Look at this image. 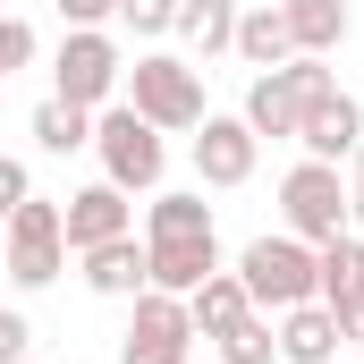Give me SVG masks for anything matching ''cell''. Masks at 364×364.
I'll list each match as a JSON object with an SVG mask.
<instances>
[{
    "label": "cell",
    "mask_w": 364,
    "mask_h": 364,
    "mask_svg": "<svg viewBox=\"0 0 364 364\" xmlns=\"http://www.w3.org/2000/svg\"><path fill=\"white\" fill-rule=\"evenodd\" d=\"M93 153H102V178L119 186V195H153L161 170H170L161 127H153V119H136L127 102H102V110H93Z\"/></svg>",
    "instance_id": "6da1fadb"
},
{
    "label": "cell",
    "mask_w": 364,
    "mask_h": 364,
    "mask_svg": "<svg viewBox=\"0 0 364 364\" xmlns=\"http://www.w3.org/2000/svg\"><path fill=\"white\" fill-rule=\"evenodd\" d=\"M322 93H339L331 60H322V51H296L288 68H263V77L246 85V110H237V119H246L255 136H296V119H305Z\"/></svg>",
    "instance_id": "7a4b0ae2"
},
{
    "label": "cell",
    "mask_w": 364,
    "mask_h": 364,
    "mask_svg": "<svg viewBox=\"0 0 364 364\" xmlns=\"http://www.w3.org/2000/svg\"><path fill=\"white\" fill-rule=\"evenodd\" d=\"M127 110L136 119H153L161 136H178V127H203V68L195 60H170V51H144L127 77Z\"/></svg>",
    "instance_id": "3957f363"
},
{
    "label": "cell",
    "mask_w": 364,
    "mask_h": 364,
    "mask_svg": "<svg viewBox=\"0 0 364 364\" xmlns=\"http://www.w3.org/2000/svg\"><path fill=\"white\" fill-rule=\"evenodd\" d=\"M237 279H246V296H255V314H288V305H314V246L305 237H255L246 255H237Z\"/></svg>",
    "instance_id": "277c9868"
},
{
    "label": "cell",
    "mask_w": 364,
    "mask_h": 364,
    "mask_svg": "<svg viewBox=\"0 0 364 364\" xmlns=\"http://www.w3.org/2000/svg\"><path fill=\"white\" fill-rule=\"evenodd\" d=\"M279 220H288V237H305V246L348 237V186H339V161H296V170L279 178Z\"/></svg>",
    "instance_id": "5b68a950"
},
{
    "label": "cell",
    "mask_w": 364,
    "mask_h": 364,
    "mask_svg": "<svg viewBox=\"0 0 364 364\" xmlns=\"http://www.w3.org/2000/svg\"><path fill=\"white\" fill-rule=\"evenodd\" d=\"M0 237H9V279L17 288H51V279L68 272V237H60V203H43V195H26L9 220H0Z\"/></svg>",
    "instance_id": "8992f818"
},
{
    "label": "cell",
    "mask_w": 364,
    "mask_h": 364,
    "mask_svg": "<svg viewBox=\"0 0 364 364\" xmlns=\"http://www.w3.org/2000/svg\"><path fill=\"white\" fill-rule=\"evenodd\" d=\"M127 77V60H119V43L102 34V26H77L68 43H60V60H51V93L60 102H77V110H102L110 93Z\"/></svg>",
    "instance_id": "52a82bcc"
},
{
    "label": "cell",
    "mask_w": 364,
    "mask_h": 364,
    "mask_svg": "<svg viewBox=\"0 0 364 364\" xmlns=\"http://www.w3.org/2000/svg\"><path fill=\"white\" fill-rule=\"evenodd\" d=\"M186 356H195L186 296L144 288V296H136V322H127V339H119V364H186Z\"/></svg>",
    "instance_id": "ba28073f"
},
{
    "label": "cell",
    "mask_w": 364,
    "mask_h": 364,
    "mask_svg": "<svg viewBox=\"0 0 364 364\" xmlns=\"http://www.w3.org/2000/svg\"><path fill=\"white\" fill-rule=\"evenodd\" d=\"M255 153H263V136L246 119H212L203 110V127H195V178L203 186H246L255 178Z\"/></svg>",
    "instance_id": "9c48e42d"
},
{
    "label": "cell",
    "mask_w": 364,
    "mask_h": 364,
    "mask_svg": "<svg viewBox=\"0 0 364 364\" xmlns=\"http://www.w3.org/2000/svg\"><path fill=\"white\" fill-rule=\"evenodd\" d=\"M136 229V212H127V195L102 178V186H77L68 203H60V237H68V255H93V246H110V237H127Z\"/></svg>",
    "instance_id": "30bf717a"
},
{
    "label": "cell",
    "mask_w": 364,
    "mask_h": 364,
    "mask_svg": "<svg viewBox=\"0 0 364 364\" xmlns=\"http://www.w3.org/2000/svg\"><path fill=\"white\" fill-rule=\"evenodd\" d=\"M296 144H305V161H348L364 144V102L356 93H322V102L296 119Z\"/></svg>",
    "instance_id": "8fae6325"
},
{
    "label": "cell",
    "mask_w": 364,
    "mask_h": 364,
    "mask_svg": "<svg viewBox=\"0 0 364 364\" xmlns=\"http://www.w3.org/2000/svg\"><path fill=\"white\" fill-rule=\"evenodd\" d=\"M77 263H85V288H93V296H144V288H153V255L136 246V229L110 237V246H93V255H77Z\"/></svg>",
    "instance_id": "7c38bea8"
},
{
    "label": "cell",
    "mask_w": 364,
    "mask_h": 364,
    "mask_svg": "<svg viewBox=\"0 0 364 364\" xmlns=\"http://www.w3.org/2000/svg\"><path fill=\"white\" fill-rule=\"evenodd\" d=\"M144 255H153V288L161 296H195L220 272V237H170V246H144Z\"/></svg>",
    "instance_id": "4fadbf2b"
},
{
    "label": "cell",
    "mask_w": 364,
    "mask_h": 364,
    "mask_svg": "<svg viewBox=\"0 0 364 364\" xmlns=\"http://www.w3.org/2000/svg\"><path fill=\"white\" fill-rule=\"evenodd\" d=\"M314 305H364V237H331V246H314Z\"/></svg>",
    "instance_id": "5bb4252c"
},
{
    "label": "cell",
    "mask_w": 364,
    "mask_h": 364,
    "mask_svg": "<svg viewBox=\"0 0 364 364\" xmlns=\"http://www.w3.org/2000/svg\"><path fill=\"white\" fill-rule=\"evenodd\" d=\"M246 314H255V296H246V279H237V272H212L195 296H186V322H195V339H229Z\"/></svg>",
    "instance_id": "9a60e30c"
},
{
    "label": "cell",
    "mask_w": 364,
    "mask_h": 364,
    "mask_svg": "<svg viewBox=\"0 0 364 364\" xmlns=\"http://www.w3.org/2000/svg\"><path fill=\"white\" fill-rule=\"evenodd\" d=\"M246 68H288L296 60V34H288V17H279L272 0H255V9H237V43H229Z\"/></svg>",
    "instance_id": "2e32d148"
},
{
    "label": "cell",
    "mask_w": 364,
    "mask_h": 364,
    "mask_svg": "<svg viewBox=\"0 0 364 364\" xmlns=\"http://www.w3.org/2000/svg\"><path fill=\"white\" fill-rule=\"evenodd\" d=\"M272 331H279V356H288V364H331V356H339V322H331V305H288Z\"/></svg>",
    "instance_id": "e0dca14e"
},
{
    "label": "cell",
    "mask_w": 364,
    "mask_h": 364,
    "mask_svg": "<svg viewBox=\"0 0 364 364\" xmlns=\"http://www.w3.org/2000/svg\"><path fill=\"white\" fill-rule=\"evenodd\" d=\"M279 17H288V34H296V51H339L348 43V0H279Z\"/></svg>",
    "instance_id": "ac0fdd59"
},
{
    "label": "cell",
    "mask_w": 364,
    "mask_h": 364,
    "mask_svg": "<svg viewBox=\"0 0 364 364\" xmlns=\"http://www.w3.org/2000/svg\"><path fill=\"white\" fill-rule=\"evenodd\" d=\"M170 34L195 43V60L229 51V43H237V0H178V26H170Z\"/></svg>",
    "instance_id": "d6986e66"
},
{
    "label": "cell",
    "mask_w": 364,
    "mask_h": 364,
    "mask_svg": "<svg viewBox=\"0 0 364 364\" xmlns=\"http://www.w3.org/2000/svg\"><path fill=\"white\" fill-rule=\"evenodd\" d=\"M170 237H220L203 195H153V212H144V246H170Z\"/></svg>",
    "instance_id": "ffe728a7"
},
{
    "label": "cell",
    "mask_w": 364,
    "mask_h": 364,
    "mask_svg": "<svg viewBox=\"0 0 364 364\" xmlns=\"http://www.w3.org/2000/svg\"><path fill=\"white\" fill-rule=\"evenodd\" d=\"M34 144H43V153H77V144H93V110H77V102L51 93V102L34 110Z\"/></svg>",
    "instance_id": "44dd1931"
},
{
    "label": "cell",
    "mask_w": 364,
    "mask_h": 364,
    "mask_svg": "<svg viewBox=\"0 0 364 364\" xmlns=\"http://www.w3.org/2000/svg\"><path fill=\"white\" fill-rule=\"evenodd\" d=\"M212 348H220V364H272L279 356V331L263 322V314H246V322H237L229 339H212Z\"/></svg>",
    "instance_id": "7402d4cb"
},
{
    "label": "cell",
    "mask_w": 364,
    "mask_h": 364,
    "mask_svg": "<svg viewBox=\"0 0 364 364\" xmlns=\"http://www.w3.org/2000/svg\"><path fill=\"white\" fill-rule=\"evenodd\" d=\"M17 68H34V26H26V17H0V85H9Z\"/></svg>",
    "instance_id": "603a6c76"
},
{
    "label": "cell",
    "mask_w": 364,
    "mask_h": 364,
    "mask_svg": "<svg viewBox=\"0 0 364 364\" xmlns=\"http://www.w3.org/2000/svg\"><path fill=\"white\" fill-rule=\"evenodd\" d=\"M119 17H127L136 34H170V26H178V0H119Z\"/></svg>",
    "instance_id": "cb8c5ba5"
},
{
    "label": "cell",
    "mask_w": 364,
    "mask_h": 364,
    "mask_svg": "<svg viewBox=\"0 0 364 364\" xmlns=\"http://www.w3.org/2000/svg\"><path fill=\"white\" fill-rule=\"evenodd\" d=\"M26 348H34V331H26V314H17V305H0V364H17Z\"/></svg>",
    "instance_id": "d4e9b609"
},
{
    "label": "cell",
    "mask_w": 364,
    "mask_h": 364,
    "mask_svg": "<svg viewBox=\"0 0 364 364\" xmlns=\"http://www.w3.org/2000/svg\"><path fill=\"white\" fill-rule=\"evenodd\" d=\"M26 195H34V178H26V161H9V153H0V220H9V212H17Z\"/></svg>",
    "instance_id": "484cf974"
},
{
    "label": "cell",
    "mask_w": 364,
    "mask_h": 364,
    "mask_svg": "<svg viewBox=\"0 0 364 364\" xmlns=\"http://www.w3.org/2000/svg\"><path fill=\"white\" fill-rule=\"evenodd\" d=\"M60 17L68 26H102V17H119V0H60Z\"/></svg>",
    "instance_id": "4316f807"
},
{
    "label": "cell",
    "mask_w": 364,
    "mask_h": 364,
    "mask_svg": "<svg viewBox=\"0 0 364 364\" xmlns=\"http://www.w3.org/2000/svg\"><path fill=\"white\" fill-rule=\"evenodd\" d=\"M331 322H339V339H348V348H364V305H339Z\"/></svg>",
    "instance_id": "83f0119b"
},
{
    "label": "cell",
    "mask_w": 364,
    "mask_h": 364,
    "mask_svg": "<svg viewBox=\"0 0 364 364\" xmlns=\"http://www.w3.org/2000/svg\"><path fill=\"white\" fill-rule=\"evenodd\" d=\"M348 229H356V237H364V178L348 186Z\"/></svg>",
    "instance_id": "f1b7e54d"
},
{
    "label": "cell",
    "mask_w": 364,
    "mask_h": 364,
    "mask_svg": "<svg viewBox=\"0 0 364 364\" xmlns=\"http://www.w3.org/2000/svg\"><path fill=\"white\" fill-rule=\"evenodd\" d=\"M348 178H364V144H356V153H348Z\"/></svg>",
    "instance_id": "f546056e"
},
{
    "label": "cell",
    "mask_w": 364,
    "mask_h": 364,
    "mask_svg": "<svg viewBox=\"0 0 364 364\" xmlns=\"http://www.w3.org/2000/svg\"><path fill=\"white\" fill-rule=\"evenodd\" d=\"M17 364H26V356H17Z\"/></svg>",
    "instance_id": "4dcf8cb0"
}]
</instances>
